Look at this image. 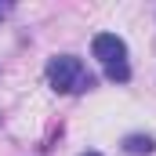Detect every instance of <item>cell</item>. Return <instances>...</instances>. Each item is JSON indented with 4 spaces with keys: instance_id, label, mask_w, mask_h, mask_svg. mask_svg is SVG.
<instances>
[{
    "instance_id": "obj_3",
    "label": "cell",
    "mask_w": 156,
    "mask_h": 156,
    "mask_svg": "<svg viewBox=\"0 0 156 156\" xmlns=\"http://www.w3.org/2000/svg\"><path fill=\"white\" fill-rule=\"evenodd\" d=\"M153 145H156V142L149 138V134H131V138L123 142V149H127V153H134V156H142V153L149 156V153H153Z\"/></svg>"
},
{
    "instance_id": "obj_5",
    "label": "cell",
    "mask_w": 156,
    "mask_h": 156,
    "mask_svg": "<svg viewBox=\"0 0 156 156\" xmlns=\"http://www.w3.org/2000/svg\"><path fill=\"white\" fill-rule=\"evenodd\" d=\"M83 156H98V153H83Z\"/></svg>"
},
{
    "instance_id": "obj_4",
    "label": "cell",
    "mask_w": 156,
    "mask_h": 156,
    "mask_svg": "<svg viewBox=\"0 0 156 156\" xmlns=\"http://www.w3.org/2000/svg\"><path fill=\"white\" fill-rule=\"evenodd\" d=\"M105 76L113 80V83H123V80H131V69H127V62H123V58H120V62H109V66H105Z\"/></svg>"
},
{
    "instance_id": "obj_2",
    "label": "cell",
    "mask_w": 156,
    "mask_h": 156,
    "mask_svg": "<svg viewBox=\"0 0 156 156\" xmlns=\"http://www.w3.org/2000/svg\"><path fill=\"white\" fill-rule=\"evenodd\" d=\"M91 51H94V58H102L109 66V62H120L123 58V40L116 33H98V37L91 40Z\"/></svg>"
},
{
    "instance_id": "obj_1",
    "label": "cell",
    "mask_w": 156,
    "mask_h": 156,
    "mask_svg": "<svg viewBox=\"0 0 156 156\" xmlns=\"http://www.w3.org/2000/svg\"><path fill=\"white\" fill-rule=\"evenodd\" d=\"M80 76H83V66H80V58L73 55H62V58H51V66H47V80H51V87L55 91H76Z\"/></svg>"
}]
</instances>
